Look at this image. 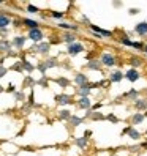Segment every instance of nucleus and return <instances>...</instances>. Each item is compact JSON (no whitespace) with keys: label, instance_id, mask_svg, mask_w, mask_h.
Masks as SVG:
<instances>
[{"label":"nucleus","instance_id":"f257e3e1","mask_svg":"<svg viewBox=\"0 0 147 156\" xmlns=\"http://www.w3.org/2000/svg\"><path fill=\"white\" fill-rule=\"evenodd\" d=\"M27 38L32 40L33 43H41L43 38H44V35H43V30L41 29H33V30H29V35H27Z\"/></svg>","mask_w":147,"mask_h":156},{"label":"nucleus","instance_id":"f03ea898","mask_svg":"<svg viewBox=\"0 0 147 156\" xmlns=\"http://www.w3.org/2000/svg\"><path fill=\"white\" fill-rule=\"evenodd\" d=\"M100 63H101V66H114L116 65V57L112 55V54H109V52H105L101 58H100Z\"/></svg>","mask_w":147,"mask_h":156},{"label":"nucleus","instance_id":"7ed1b4c3","mask_svg":"<svg viewBox=\"0 0 147 156\" xmlns=\"http://www.w3.org/2000/svg\"><path fill=\"white\" fill-rule=\"evenodd\" d=\"M67 52L70 54V55H78V54L84 52V44H81V43H73V44L68 46Z\"/></svg>","mask_w":147,"mask_h":156},{"label":"nucleus","instance_id":"20e7f679","mask_svg":"<svg viewBox=\"0 0 147 156\" xmlns=\"http://www.w3.org/2000/svg\"><path fill=\"white\" fill-rule=\"evenodd\" d=\"M25 40H27V36H24V35H17V36H14V38H13L11 46H14V48H16L17 51H19V49H22V48H24Z\"/></svg>","mask_w":147,"mask_h":156},{"label":"nucleus","instance_id":"39448f33","mask_svg":"<svg viewBox=\"0 0 147 156\" xmlns=\"http://www.w3.org/2000/svg\"><path fill=\"white\" fill-rule=\"evenodd\" d=\"M56 103L60 104V106H68L73 103V99L70 95H65V93H62V95H56Z\"/></svg>","mask_w":147,"mask_h":156},{"label":"nucleus","instance_id":"423d86ee","mask_svg":"<svg viewBox=\"0 0 147 156\" xmlns=\"http://www.w3.org/2000/svg\"><path fill=\"white\" fill-rule=\"evenodd\" d=\"M49 51H51V44L48 41H41V43L36 44V52L41 54V55H46Z\"/></svg>","mask_w":147,"mask_h":156},{"label":"nucleus","instance_id":"0eeeda50","mask_svg":"<svg viewBox=\"0 0 147 156\" xmlns=\"http://www.w3.org/2000/svg\"><path fill=\"white\" fill-rule=\"evenodd\" d=\"M11 24V17L5 14V13H0V30L8 29V25Z\"/></svg>","mask_w":147,"mask_h":156},{"label":"nucleus","instance_id":"6e6552de","mask_svg":"<svg viewBox=\"0 0 147 156\" xmlns=\"http://www.w3.org/2000/svg\"><path fill=\"white\" fill-rule=\"evenodd\" d=\"M123 77H125V79H128L130 82H136L141 76H139V73H138V69H133V68H131L130 71L127 73V74H123Z\"/></svg>","mask_w":147,"mask_h":156},{"label":"nucleus","instance_id":"1a4fd4ad","mask_svg":"<svg viewBox=\"0 0 147 156\" xmlns=\"http://www.w3.org/2000/svg\"><path fill=\"white\" fill-rule=\"evenodd\" d=\"M22 25H25L29 30L40 29V24H38V21H35V19H22Z\"/></svg>","mask_w":147,"mask_h":156},{"label":"nucleus","instance_id":"9d476101","mask_svg":"<svg viewBox=\"0 0 147 156\" xmlns=\"http://www.w3.org/2000/svg\"><path fill=\"white\" fill-rule=\"evenodd\" d=\"M90 91H92V87H90L89 84H86V85H81V87H78V93L81 95V98H87V96L90 95Z\"/></svg>","mask_w":147,"mask_h":156},{"label":"nucleus","instance_id":"9b49d317","mask_svg":"<svg viewBox=\"0 0 147 156\" xmlns=\"http://www.w3.org/2000/svg\"><path fill=\"white\" fill-rule=\"evenodd\" d=\"M11 43L8 41V40H0V52H5V54H8L11 51Z\"/></svg>","mask_w":147,"mask_h":156},{"label":"nucleus","instance_id":"f8f14e48","mask_svg":"<svg viewBox=\"0 0 147 156\" xmlns=\"http://www.w3.org/2000/svg\"><path fill=\"white\" fill-rule=\"evenodd\" d=\"M87 80H89L87 76H86V74H82V73H78V74L75 76V84H78L79 87H81V85H86V84H87Z\"/></svg>","mask_w":147,"mask_h":156},{"label":"nucleus","instance_id":"ddd939ff","mask_svg":"<svg viewBox=\"0 0 147 156\" xmlns=\"http://www.w3.org/2000/svg\"><path fill=\"white\" fill-rule=\"evenodd\" d=\"M134 107L138 109V111H147V99L138 98V99L134 101Z\"/></svg>","mask_w":147,"mask_h":156},{"label":"nucleus","instance_id":"4468645a","mask_svg":"<svg viewBox=\"0 0 147 156\" xmlns=\"http://www.w3.org/2000/svg\"><path fill=\"white\" fill-rule=\"evenodd\" d=\"M21 66H22V71H25V73H33V69H35V66L30 62H27L25 58L21 60Z\"/></svg>","mask_w":147,"mask_h":156},{"label":"nucleus","instance_id":"2eb2a0df","mask_svg":"<svg viewBox=\"0 0 147 156\" xmlns=\"http://www.w3.org/2000/svg\"><path fill=\"white\" fill-rule=\"evenodd\" d=\"M134 32L139 33V35H147V22H139L136 27H134Z\"/></svg>","mask_w":147,"mask_h":156},{"label":"nucleus","instance_id":"dca6fc26","mask_svg":"<svg viewBox=\"0 0 147 156\" xmlns=\"http://www.w3.org/2000/svg\"><path fill=\"white\" fill-rule=\"evenodd\" d=\"M75 144L79 147L81 150H84V148H87V145H89V139L87 137H78V139L75 140Z\"/></svg>","mask_w":147,"mask_h":156},{"label":"nucleus","instance_id":"f3484780","mask_svg":"<svg viewBox=\"0 0 147 156\" xmlns=\"http://www.w3.org/2000/svg\"><path fill=\"white\" fill-rule=\"evenodd\" d=\"M123 79V74H122V71H114L109 74V80L111 82H120Z\"/></svg>","mask_w":147,"mask_h":156},{"label":"nucleus","instance_id":"a211bd4d","mask_svg":"<svg viewBox=\"0 0 147 156\" xmlns=\"http://www.w3.org/2000/svg\"><path fill=\"white\" fill-rule=\"evenodd\" d=\"M62 41H65L70 46L73 43H76V35L75 33H65V35H63V38H62Z\"/></svg>","mask_w":147,"mask_h":156},{"label":"nucleus","instance_id":"6ab92c4d","mask_svg":"<svg viewBox=\"0 0 147 156\" xmlns=\"http://www.w3.org/2000/svg\"><path fill=\"white\" fill-rule=\"evenodd\" d=\"M60 29H65V30H73V32H76L78 30V25H75V24H68V22H59L57 24Z\"/></svg>","mask_w":147,"mask_h":156},{"label":"nucleus","instance_id":"aec40b11","mask_svg":"<svg viewBox=\"0 0 147 156\" xmlns=\"http://www.w3.org/2000/svg\"><path fill=\"white\" fill-rule=\"evenodd\" d=\"M78 106L82 107V109H90V107H92V103H90L89 98H81V99L78 101Z\"/></svg>","mask_w":147,"mask_h":156},{"label":"nucleus","instance_id":"412c9836","mask_svg":"<svg viewBox=\"0 0 147 156\" xmlns=\"http://www.w3.org/2000/svg\"><path fill=\"white\" fill-rule=\"evenodd\" d=\"M68 122L71 123V126H79L82 122H84V118H82V117H78V115H71Z\"/></svg>","mask_w":147,"mask_h":156},{"label":"nucleus","instance_id":"4be33fe9","mask_svg":"<svg viewBox=\"0 0 147 156\" xmlns=\"http://www.w3.org/2000/svg\"><path fill=\"white\" fill-rule=\"evenodd\" d=\"M87 68L89 69H101V63H100V60H90L87 63Z\"/></svg>","mask_w":147,"mask_h":156},{"label":"nucleus","instance_id":"5701e85b","mask_svg":"<svg viewBox=\"0 0 147 156\" xmlns=\"http://www.w3.org/2000/svg\"><path fill=\"white\" fill-rule=\"evenodd\" d=\"M128 136L131 137L133 140H138V139H141V134H139V131H136V129H133V128H128Z\"/></svg>","mask_w":147,"mask_h":156},{"label":"nucleus","instance_id":"b1692460","mask_svg":"<svg viewBox=\"0 0 147 156\" xmlns=\"http://www.w3.org/2000/svg\"><path fill=\"white\" fill-rule=\"evenodd\" d=\"M70 117H71V112L67 111V109L59 111V118H60V120H70Z\"/></svg>","mask_w":147,"mask_h":156},{"label":"nucleus","instance_id":"393cba45","mask_svg":"<svg viewBox=\"0 0 147 156\" xmlns=\"http://www.w3.org/2000/svg\"><path fill=\"white\" fill-rule=\"evenodd\" d=\"M44 63V66H46V69H49V68H54V66H57L59 65V62L56 60V58H48L46 62H43Z\"/></svg>","mask_w":147,"mask_h":156},{"label":"nucleus","instance_id":"a878e982","mask_svg":"<svg viewBox=\"0 0 147 156\" xmlns=\"http://www.w3.org/2000/svg\"><path fill=\"white\" fill-rule=\"evenodd\" d=\"M56 82L59 84V87H62V88L68 87V84H70V80H68V79H65V77H57V79H56Z\"/></svg>","mask_w":147,"mask_h":156},{"label":"nucleus","instance_id":"bb28decb","mask_svg":"<svg viewBox=\"0 0 147 156\" xmlns=\"http://www.w3.org/2000/svg\"><path fill=\"white\" fill-rule=\"evenodd\" d=\"M125 96L127 98H131V99H138V96H139V91H138V90H134V88H131L130 91H128V93H125Z\"/></svg>","mask_w":147,"mask_h":156},{"label":"nucleus","instance_id":"cd10ccee","mask_svg":"<svg viewBox=\"0 0 147 156\" xmlns=\"http://www.w3.org/2000/svg\"><path fill=\"white\" fill-rule=\"evenodd\" d=\"M131 120H133V123H134V125L142 123V120H144V114H134Z\"/></svg>","mask_w":147,"mask_h":156},{"label":"nucleus","instance_id":"c85d7f7f","mask_svg":"<svg viewBox=\"0 0 147 156\" xmlns=\"http://www.w3.org/2000/svg\"><path fill=\"white\" fill-rule=\"evenodd\" d=\"M130 63H131V66H133V69H136L138 66H141V65H142V62H141V58H138V57H136V58L133 57V58L130 60Z\"/></svg>","mask_w":147,"mask_h":156},{"label":"nucleus","instance_id":"c756f323","mask_svg":"<svg viewBox=\"0 0 147 156\" xmlns=\"http://www.w3.org/2000/svg\"><path fill=\"white\" fill-rule=\"evenodd\" d=\"M24 85H25V87H33V85H36V80H33V79L29 76V77H25Z\"/></svg>","mask_w":147,"mask_h":156},{"label":"nucleus","instance_id":"7c9ffc66","mask_svg":"<svg viewBox=\"0 0 147 156\" xmlns=\"http://www.w3.org/2000/svg\"><path fill=\"white\" fill-rule=\"evenodd\" d=\"M14 99L16 101H24L25 99V95H24V91H14Z\"/></svg>","mask_w":147,"mask_h":156},{"label":"nucleus","instance_id":"2f4dec72","mask_svg":"<svg viewBox=\"0 0 147 156\" xmlns=\"http://www.w3.org/2000/svg\"><path fill=\"white\" fill-rule=\"evenodd\" d=\"M92 120H105V115L100 114V112H92Z\"/></svg>","mask_w":147,"mask_h":156},{"label":"nucleus","instance_id":"473e14b6","mask_svg":"<svg viewBox=\"0 0 147 156\" xmlns=\"http://www.w3.org/2000/svg\"><path fill=\"white\" fill-rule=\"evenodd\" d=\"M36 84L41 85V87H48V85H49V82H48V79H46V76H41L40 80H36Z\"/></svg>","mask_w":147,"mask_h":156},{"label":"nucleus","instance_id":"72a5a7b5","mask_svg":"<svg viewBox=\"0 0 147 156\" xmlns=\"http://www.w3.org/2000/svg\"><path fill=\"white\" fill-rule=\"evenodd\" d=\"M36 69L41 73V76H46V66H44V63H43V62H40L38 65H36Z\"/></svg>","mask_w":147,"mask_h":156},{"label":"nucleus","instance_id":"f704fd0d","mask_svg":"<svg viewBox=\"0 0 147 156\" xmlns=\"http://www.w3.org/2000/svg\"><path fill=\"white\" fill-rule=\"evenodd\" d=\"M27 13L35 14V13H40V10H38V8H36L35 5H27Z\"/></svg>","mask_w":147,"mask_h":156},{"label":"nucleus","instance_id":"c9c22d12","mask_svg":"<svg viewBox=\"0 0 147 156\" xmlns=\"http://www.w3.org/2000/svg\"><path fill=\"white\" fill-rule=\"evenodd\" d=\"M51 16L54 17V19H62L63 13H62V11H51Z\"/></svg>","mask_w":147,"mask_h":156},{"label":"nucleus","instance_id":"e433bc0d","mask_svg":"<svg viewBox=\"0 0 147 156\" xmlns=\"http://www.w3.org/2000/svg\"><path fill=\"white\" fill-rule=\"evenodd\" d=\"M11 69H13V71H19V73H22V66H21V62H16L14 65L11 66Z\"/></svg>","mask_w":147,"mask_h":156},{"label":"nucleus","instance_id":"4c0bfd02","mask_svg":"<svg viewBox=\"0 0 147 156\" xmlns=\"http://www.w3.org/2000/svg\"><path fill=\"white\" fill-rule=\"evenodd\" d=\"M5 91H8V93H14L16 91V87H14V84H10L6 88H5Z\"/></svg>","mask_w":147,"mask_h":156},{"label":"nucleus","instance_id":"58836bf2","mask_svg":"<svg viewBox=\"0 0 147 156\" xmlns=\"http://www.w3.org/2000/svg\"><path fill=\"white\" fill-rule=\"evenodd\" d=\"M105 118H106V120H111L112 123H117V117H116V115H112V114H109V115H106Z\"/></svg>","mask_w":147,"mask_h":156},{"label":"nucleus","instance_id":"ea45409f","mask_svg":"<svg viewBox=\"0 0 147 156\" xmlns=\"http://www.w3.org/2000/svg\"><path fill=\"white\" fill-rule=\"evenodd\" d=\"M6 73H8V69H6L3 65H0V77H3V76L6 74Z\"/></svg>","mask_w":147,"mask_h":156},{"label":"nucleus","instance_id":"a19ab883","mask_svg":"<svg viewBox=\"0 0 147 156\" xmlns=\"http://www.w3.org/2000/svg\"><path fill=\"white\" fill-rule=\"evenodd\" d=\"M11 24H13L14 27H21V25H22V19H14V21H11Z\"/></svg>","mask_w":147,"mask_h":156},{"label":"nucleus","instance_id":"79ce46f5","mask_svg":"<svg viewBox=\"0 0 147 156\" xmlns=\"http://www.w3.org/2000/svg\"><path fill=\"white\" fill-rule=\"evenodd\" d=\"M35 104V95H33V91L30 93V96H29V106H33Z\"/></svg>","mask_w":147,"mask_h":156},{"label":"nucleus","instance_id":"37998d69","mask_svg":"<svg viewBox=\"0 0 147 156\" xmlns=\"http://www.w3.org/2000/svg\"><path fill=\"white\" fill-rule=\"evenodd\" d=\"M6 55H8V57H16V55H17V54H16V52H14V51L11 49L10 52H8V54H6Z\"/></svg>","mask_w":147,"mask_h":156},{"label":"nucleus","instance_id":"c03bdc74","mask_svg":"<svg viewBox=\"0 0 147 156\" xmlns=\"http://www.w3.org/2000/svg\"><path fill=\"white\" fill-rule=\"evenodd\" d=\"M100 107H101V104L98 103V104H95V106H92V107H90V111H97V109H100Z\"/></svg>","mask_w":147,"mask_h":156},{"label":"nucleus","instance_id":"a18cd8bd","mask_svg":"<svg viewBox=\"0 0 147 156\" xmlns=\"http://www.w3.org/2000/svg\"><path fill=\"white\" fill-rule=\"evenodd\" d=\"M138 13H139L138 8H131V10H130V14H138Z\"/></svg>","mask_w":147,"mask_h":156},{"label":"nucleus","instance_id":"49530a36","mask_svg":"<svg viewBox=\"0 0 147 156\" xmlns=\"http://www.w3.org/2000/svg\"><path fill=\"white\" fill-rule=\"evenodd\" d=\"M130 150H131V151H138V150H139V147H138V145H136V147H130Z\"/></svg>","mask_w":147,"mask_h":156},{"label":"nucleus","instance_id":"de8ad7c7","mask_svg":"<svg viewBox=\"0 0 147 156\" xmlns=\"http://www.w3.org/2000/svg\"><path fill=\"white\" fill-rule=\"evenodd\" d=\"M92 136V131H86V134H84V137H87V139H89V137Z\"/></svg>","mask_w":147,"mask_h":156},{"label":"nucleus","instance_id":"09e8293b","mask_svg":"<svg viewBox=\"0 0 147 156\" xmlns=\"http://www.w3.org/2000/svg\"><path fill=\"white\" fill-rule=\"evenodd\" d=\"M139 148H147V142H144V144H141V145H139Z\"/></svg>","mask_w":147,"mask_h":156},{"label":"nucleus","instance_id":"8fccbe9b","mask_svg":"<svg viewBox=\"0 0 147 156\" xmlns=\"http://www.w3.org/2000/svg\"><path fill=\"white\" fill-rule=\"evenodd\" d=\"M142 51H144V52L147 54V44H144V48H142Z\"/></svg>","mask_w":147,"mask_h":156},{"label":"nucleus","instance_id":"3c124183","mask_svg":"<svg viewBox=\"0 0 147 156\" xmlns=\"http://www.w3.org/2000/svg\"><path fill=\"white\" fill-rule=\"evenodd\" d=\"M2 91H5V88H3L2 85H0V93H2Z\"/></svg>","mask_w":147,"mask_h":156},{"label":"nucleus","instance_id":"603ef678","mask_svg":"<svg viewBox=\"0 0 147 156\" xmlns=\"http://www.w3.org/2000/svg\"><path fill=\"white\" fill-rule=\"evenodd\" d=\"M145 134H147V131H145Z\"/></svg>","mask_w":147,"mask_h":156}]
</instances>
